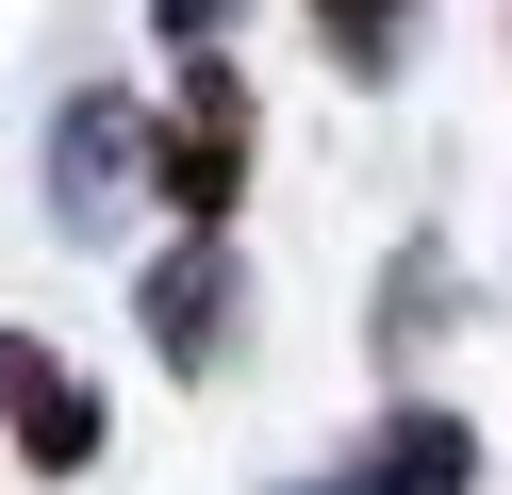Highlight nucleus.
Instances as JSON below:
<instances>
[{"instance_id":"nucleus-6","label":"nucleus","mask_w":512,"mask_h":495,"mask_svg":"<svg viewBox=\"0 0 512 495\" xmlns=\"http://www.w3.org/2000/svg\"><path fill=\"white\" fill-rule=\"evenodd\" d=\"M314 17V50L347 66V83H397L413 50H430V0H298Z\"/></svg>"},{"instance_id":"nucleus-7","label":"nucleus","mask_w":512,"mask_h":495,"mask_svg":"<svg viewBox=\"0 0 512 495\" xmlns=\"http://www.w3.org/2000/svg\"><path fill=\"white\" fill-rule=\"evenodd\" d=\"M446 314H463V264H446L430 231H413V248H397V281H380V363H413Z\"/></svg>"},{"instance_id":"nucleus-1","label":"nucleus","mask_w":512,"mask_h":495,"mask_svg":"<svg viewBox=\"0 0 512 495\" xmlns=\"http://www.w3.org/2000/svg\"><path fill=\"white\" fill-rule=\"evenodd\" d=\"M248 165H265L248 50H182V66H166V99H149V215H166V231H232Z\"/></svg>"},{"instance_id":"nucleus-5","label":"nucleus","mask_w":512,"mask_h":495,"mask_svg":"<svg viewBox=\"0 0 512 495\" xmlns=\"http://www.w3.org/2000/svg\"><path fill=\"white\" fill-rule=\"evenodd\" d=\"M281 495H479V429L446 413V396H380L364 446H347L331 479H281Z\"/></svg>"},{"instance_id":"nucleus-4","label":"nucleus","mask_w":512,"mask_h":495,"mask_svg":"<svg viewBox=\"0 0 512 495\" xmlns=\"http://www.w3.org/2000/svg\"><path fill=\"white\" fill-rule=\"evenodd\" d=\"M0 446L34 462V479H100V462H116V413H100V380H83L50 330H0Z\"/></svg>"},{"instance_id":"nucleus-2","label":"nucleus","mask_w":512,"mask_h":495,"mask_svg":"<svg viewBox=\"0 0 512 495\" xmlns=\"http://www.w3.org/2000/svg\"><path fill=\"white\" fill-rule=\"evenodd\" d=\"M133 215H149V99L133 83H67L50 99V231L116 248Z\"/></svg>"},{"instance_id":"nucleus-8","label":"nucleus","mask_w":512,"mask_h":495,"mask_svg":"<svg viewBox=\"0 0 512 495\" xmlns=\"http://www.w3.org/2000/svg\"><path fill=\"white\" fill-rule=\"evenodd\" d=\"M149 33H166V50H232L248 0H149Z\"/></svg>"},{"instance_id":"nucleus-3","label":"nucleus","mask_w":512,"mask_h":495,"mask_svg":"<svg viewBox=\"0 0 512 495\" xmlns=\"http://www.w3.org/2000/svg\"><path fill=\"white\" fill-rule=\"evenodd\" d=\"M133 330H149L166 380H232V347H248V264H232V231H166V248L133 264Z\"/></svg>"}]
</instances>
